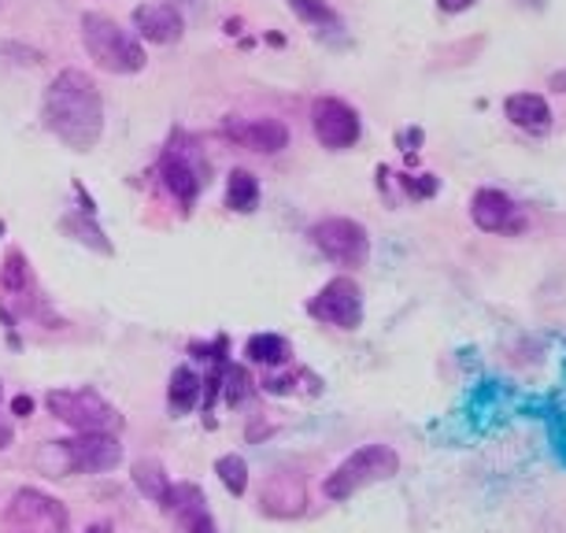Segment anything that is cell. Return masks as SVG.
<instances>
[{
    "instance_id": "cell-31",
    "label": "cell",
    "mask_w": 566,
    "mask_h": 533,
    "mask_svg": "<svg viewBox=\"0 0 566 533\" xmlns=\"http://www.w3.org/2000/svg\"><path fill=\"white\" fill-rule=\"evenodd\" d=\"M85 533H108V522H101V526H90Z\"/></svg>"
},
{
    "instance_id": "cell-8",
    "label": "cell",
    "mask_w": 566,
    "mask_h": 533,
    "mask_svg": "<svg viewBox=\"0 0 566 533\" xmlns=\"http://www.w3.org/2000/svg\"><path fill=\"white\" fill-rule=\"evenodd\" d=\"M307 315L337 330H356L363 323V290L356 279L337 274L307 301Z\"/></svg>"
},
{
    "instance_id": "cell-14",
    "label": "cell",
    "mask_w": 566,
    "mask_h": 533,
    "mask_svg": "<svg viewBox=\"0 0 566 533\" xmlns=\"http://www.w3.org/2000/svg\"><path fill=\"white\" fill-rule=\"evenodd\" d=\"M504 115L526 134H544L552 126V108L541 93H515V97H507Z\"/></svg>"
},
{
    "instance_id": "cell-30",
    "label": "cell",
    "mask_w": 566,
    "mask_h": 533,
    "mask_svg": "<svg viewBox=\"0 0 566 533\" xmlns=\"http://www.w3.org/2000/svg\"><path fill=\"white\" fill-rule=\"evenodd\" d=\"M552 85H555V90H563V85H566V71H563V74H555V82H552Z\"/></svg>"
},
{
    "instance_id": "cell-2",
    "label": "cell",
    "mask_w": 566,
    "mask_h": 533,
    "mask_svg": "<svg viewBox=\"0 0 566 533\" xmlns=\"http://www.w3.org/2000/svg\"><path fill=\"white\" fill-rule=\"evenodd\" d=\"M41 467L52 474H108L123 463V445L115 433H78L71 441H52L38 456Z\"/></svg>"
},
{
    "instance_id": "cell-28",
    "label": "cell",
    "mask_w": 566,
    "mask_h": 533,
    "mask_svg": "<svg viewBox=\"0 0 566 533\" xmlns=\"http://www.w3.org/2000/svg\"><path fill=\"white\" fill-rule=\"evenodd\" d=\"M15 441V430H12V422H4V419H0V452H4L8 449V445H12Z\"/></svg>"
},
{
    "instance_id": "cell-26",
    "label": "cell",
    "mask_w": 566,
    "mask_h": 533,
    "mask_svg": "<svg viewBox=\"0 0 566 533\" xmlns=\"http://www.w3.org/2000/svg\"><path fill=\"white\" fill-rule=\"evenodd\" d=\"M181 533H219V522L211 519V511H205V515L189 519L186 526H181Z\"/></svg>"
},
{
    "instance_id": "cell-25",
    "label": "cell",
    "mask_w": 566,
    "mask_h": 533,
    "mask_svg": "<svg viewBox=\"0 0 566 533\" xmlns=\"http://www.w3.org/2000/svg\"><path fill=\"white\" fill-rule=\"evenodd\" d=\"M400 186L408 189V194L415 197V200H422V197H433L437 194V178L433 175H400Z\"/></svg>"
},
{
    "instance_id": "cell-24",
    "label": "cell",
    "mask_w": 566,
    "mask_h": 533,
    "mask_svg": "<svg viewBox=\"0 0 566 533\" xmlns=\"http://www.w3.org/2000/svg\"><path fill=\"white\" fill-rule=\"evenodd\" d=\"M548 441H552V452H555V460H559L566 467V419L559 411L548 415Z\"/></svg>"
},
{
    "instance_id": "cell-21",
    "label": "cell",
    "mask_w": 566,
    "mask_h": 533,
    "mask_svg": "<svg viewBox=\"0 0 566 533\" xmlns=\"http://www.w3.org/2000/svg\"><path fill=\"white\" fill-rule=\"evenodd\" d=\"M0 285H4V290L12 293V296L27 293L30 285H34V274H30V263H27V255L19 252V249L8 252L4 271H0Z\"/></svg>"
},
{
    "instance_id": "cell-11",
    "label": "cell",
    "mask_w": 566,
    "mask_h": 533,
    "mask_svg": "<svg viewBox=\"0 0 566 533\" xmlns=\"http://www.w3.org/2000/svg\"><path fill=\"white\" fill-rule=\"evenodd\" d=\"M159 182L178 200L181 211H193L200 186H205V167L197 164L193 153L186 156V153H178V148H167V153L159 156Z\"/></svg>"
},
{
    "instance_id": "cell-16",
    "label": "cell",
    "mask_w": 566,
    "mask_h": 533,
    "mask_svg": "<svg viewBox=\"0 0 566 533\" xmlns=\"http://www.w3.org/2000/svg\"><path fill=\"white\" fill-rule=\"evenodd\" d=\"M60 230L63 233H71L74 241H82L85 249H93V252H104V255H112V241H108V233L101 230V222L90 216V211H71V216H63L60 219Z\"/></svg>"
},
{
    "instance_id": "cell-13",
    "label": "cell",
    "mask_w": 566,
    "mask_h": 533,
    "mask_svg": "<svg viewBox=\"0 0 566 533\" xmlns=\"http://www.w3.org/2000/svg\"><path fill=\"white\" fill-rule=\"evenodd\" d=\"M186 34V19L175 4H142L134 12V38L148 45H175Z\"/></svg>"
},
{
    "instance_id": "cell-12",
    "label": "cell",
    "mask_w": 566,
    "mask_h": 533,
    "mask_svg": "<svg viewBox=\"0 0 566 533\" xmlns=\"http://www.w3.org/2000/svg\"><path fill=\"white\" fill-rule=\"evenodd\" d=\"M470 219H474L478 230L485 233H515L522 230V211L507 194L500 189H478L474 200H470Z\"/></svg>"
},
{
    "instance_id": "cell-3",
    "label": "cell",
    "mask_w": 566,
    "mask_h": 533,
    "mask_svg": "<svg viewBox=\"0 0 566 533\" xmlns=\"http://www.w3.org/2000/svg\"><path fill=\"white\" fill-rule=\"evenodd\" d=\"M82 45L112 74H137L148 63L142 41H137L130 30H123L112 15H101V12L82 15Z\"/></svg>"
},
{
    "instance_id": "cell-6",
    "label": "cell",
    "mask_w": 566,
    "mask_h": 533,
    "mask_svg": "<svg viewBox=\"0 0 566 533\" xmlns=\"http://www.w3.org/2000/svg\"><path fill=\"white\" fill-rule=\"evenodd\" d=\"M0 530L4 533H67L71 515L56 497L41 493L34 485H23L8 500Z\"/></svg>"
},
{
    "instance_id": "cell-5",
    "label": "cell",
    "mask_w": 566,
    "mask_h": 533,
    "mask_svg": "<svg viewBox=\"0 0 566 533\" xmlns=\"http://www.w3.org/2000/svg\"><path fill=\"white\" fill-rule=\"evenodd\" d=\"M45 408L52 419L78 433H115L123 426V415L115 411L112 400H104L97 389H52L45 393Z\"/></svg>"
},
{
    "instance_id": "cell-7",
    "label": "cell",
    "mask_w": 566,
    "mask_h": 533,
    "mask_svg": "<svg viewBox=\"0 0 566 533\" xmlns=\"http://www.w3.org/2000/svg\"><path fill=\"white\" fill-rule=\"evenodd\" d=\"M307 238H312L315 249L337 266H363L370 255V238L356 219H340V216L323 219V222H315Z\"/></svg>"
},
{
    "instance_id": "cell-23",
    "label": "cell",
    "mask_w": 566,
    "mask_h": 533,
    "mask_svg": "<svg viewBox=\"0 0 566 533\" xmlns=\"http://www.w3.org/2000/svg\"><path fill=\"white\" fill-rule=\"evenodd\" d=\"M216 370H219L222 397H227V404H241L244 397H249L252 378H249V370H244L241 364H222V367H216Z\"/></svg>"
},
{
    "instance_id": "cell-9",
    "label": "cell",
    "mask_w": 566,
    "mask_h": 533,
    "mask_svg": "<svg viewBox=\"0 0 566 533\" xmlns=\"http://www.w3.org/2000/svg\"><path fill=\"white\" fill-rule=\"evenodd\" d=\"M312 130L326 148L340 153V148H352L363 137V123H359V112L352 108L348 101L318 97L312 104Z\"/></svg>"
},
{
    "instance_id": "cell-17",
    "label": "cell",
    "mask_w": 566,
    "mask_h": 533,
    "mask_svg": "<svg viewBox=\"0 0 566 533\" xmlns=\"http://www.w3.org/2000/svg\"><path fill=\"white\" fill-rule=\"evenodd\" d=\"M260 178L252 175V170H230L227 178V208L238 211V216H252L255 208H260Z\"/></svg>"
},
{
    "instance_id": "cell-22",
    "label": "cell",
    "mask_w": 566,
    "mask_h": 533,
    "mask_svg": "<svg viewBox=\"0 0 566 533\" xmlns=\"http://www.w3.org/2000/svg\"><path fill=\"white\" fill-rule=\"evenodd\" d=\"M290 8L296 12V19H304L307 27H318V30H340V15L326 0H290Z\"/></svg>"
},
{
    "instance_id": "cell-15",
    "label": "cell",
    "mask_w": 566,
    "mask_h": 533,
    "mask_svg": "<svg viewBox=\"0 0 566 533\" xmlns=\"http://www.w3.org/2000/svg\"><path fill=\"white\" fill-rule=\"evenodd\" d=\"M200 393H205V378H200L189 364L170 370V382H167V408H170V415H189L200 404Z\"/></svg>"
},
{
    "instance_id": "cell-20",
    "label": "cell",
    "mask_w": 566,
    "mask_h": 533,
    "mask_svg": "<svg viewBox=\"0 0 566 533\" xmlns=\"http://www.w3.org/2000/svg\"><path fill=\"white\" fill-rule=\"evenodd\" d=\"M216 474H219V482L230 489V497H244V493H249V463H244V456H238V452L219 456V460H216Z\"/></svg>"
},
{
    "instance_id": "cell-1",
    "label": "cell",
    "mask_w": 566,
    "mask_h": 533,
    "mask_svg": "<svg viewBox=\"0 0 566 533\" xmlns=\"http://www.w3.org/2000/svg\"><path fill=\"white\" fill-rule=\"evenodd\" d=\"M41 126L74 153H90L104 137V101L85 71H60L41 101Z\"/></svg>"
},
{
    "instance_id": "cell-29",
    "label": "cell",
    "mask_w": 566,
    "mask_h": 533,
    "mask_svg": "<svg viewBox=\"0 0 566 533\" xmlns=\"http://www.w3.org/2000/svg\"><path fill=\"white\" fill-rule=\"evenodd\" d=\"M12 411L15 415H30V411H34V400H30V397H15L12 400Z\"/></svg>"
},
{
    "instance_id": "cell-18",
    "label": "cell",
    "mask_w": 566,
    "mask_h": 533,
    "mask_svg": "<svg viewBox=\"0 0 566 533\" xmlns=\"http://www.w3.org/2000/svg\"><path fill=\"white\" fill-rule=\"evenodd\" d=\"M130 478H134V485L142 489V497L145 500H153V504L164 508L167 504V497H170V478L164 471V463H156V460H137L130 467Z\"/></svg>"
},
{
    "instance_id": "cell-19",
    "label": "cell",
    "mask_w": 566,
    "mask_h": 533,
    "mask_svg": "<svg viewBox=\"0 0 566 533\" xmlns=\"http://www.w3.org/2000/svg\"><path fill=\"white\" fill-rule=\"evenodd\" d=\"M244 356H249V364L282 367V364H290L293 348L282 334H252L249 341H244Z\"/></svg>"
},
{
    "instance_id": "cell-27",
    "label": "cell",
    "mask_w": 566,
    "mask_h": 533,
    "mask_svg": "<svg viewBox=\"0 0 566 533\" xmlns=\"http://www.w3.org/2000/svg\"><path fill=\"white\" fill-rule=\"evenodd\" d=\"M437 4H441V12L452 15V12H467V8H474L478 0H437Z\"/></svg>"
},
{
    "instance_id": "cell-10",
    "label": "cell",
    "mask_w": 566,
    "mask_h": 533,
    "mask_svg": "<svg viewBox=\"0 0 566 533\" xmlns=\"http://www.w3.org/2000/svg\"><path fill=\"white\" fill-rule=\"evenodd\" d=\"M222 137L238 148H252L260 156H274L290 145V126L282 119H241V115H227L222 119Z\"/></svg>"
},
{
    "instance_id": "cell-4",
    "label": "cell",
    "mask_w": 566,
    "mask_h": 533,
    "mask_svg": "<svg viewBox=\"0 0 566 533\" xmlns=\"http://www.w3.org/2000/svg\"><path fill=\"white\" fill-rule=\"evenodd\" d=\"M397 471H400L397 449H389V445H363V449L352 452L334 474H326L323 493H326V500H337V504H345V500L356 497L359 489L389 482V478L397 474Z\"/></svg>"
},
{
    "instance_id": "cell-33",
    "label": "cell",
    "mask_w": 566,
    "mask_h": 533,
    "mask_svg": "<svg viewBox=\"0 0 566 533\" xmlns=\"http://www.w3.org/2000/svg\"><path fill=\"white\" fill-rule=\"evenodd\" d=\"M0 397H4V389H0Z\"/></svg>"
},
{
    "instance_id": "cell-32",
    "label": "cell",
    "mask_w": 566,
    "mask_h": 533,
    "mask_svg": "<svg viewBox=\"0 0 566 533\" xmlns=\"http://www.w3.org/2000/svg\"><path fill=\"white\" fill-rule=\"evenodd\" d=\"M0 233H4V222H0Z\"/></svg>"
}]
</instances>
